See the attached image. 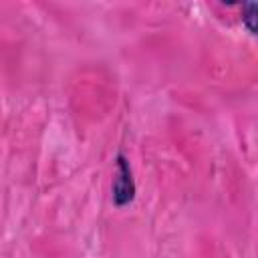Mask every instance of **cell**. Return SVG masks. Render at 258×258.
<instances>
[{"label": "cell", "instance_id": "1", "mask_svg": "<svg viewBox=\"0 0 258 258\" xmlns=\"http://www.w3.org/2000/svg\"><path fill=\"white\" fill-rule=\"evenodd\" d=\"M115 165H117V171H115L113 185H111V200H113L115 208H125L135 200L137 185H135V179H133L131 163H129L125 153H121V151L117 153Z\"/></svg>", "mask_w": 258, "mask_h": 258}, {"label": "cell", "instance_id": "2", "mask_svg": "<svg viewBox=\"0 0 258 258\" xmlns=\"http://www.w3.org/2000/svg\"><path fill=\"white\" fill-rule=\"evenodd\" d=\"M240 10H242V24H244V28L252 36H258V2H242Z\"/></svg>", "mask_w": 258, "mask_h": 258}]
</instances>
